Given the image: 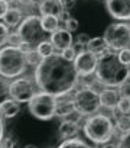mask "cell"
<instances>
[{
  "mask_svg": "<svg viewBox=\"0 0 130 148\" xmlns=\"http://www.w3.org/2000/svg\"><path fill=\"white\" fill-rule=\"evenodd\" d=\"M78 77L74 62L64 58L61 54H52L43 58L35 68V83L38 89L56 99L71 93L78 83Z\"/></svg>",
  "mask_w": 130,
  "mask_h": 148,
  "instance_id": "6da1fadb",
  "label": "cell"
},
{
  "mask_svg": "<svg viewBox=\"0 0 130 148\" xmlns=\"http://www.w3.org/2000/svg\"><path fill=\"white\" fill-rule=\"evenodd\" d=\"M95 77L97 82L106 87H121L130 80V67L120 61L118 54L107 51L98 57Z\"/></svg>",
  "mask_w": 130,
  "mask_h": 148,
  "instance_id": "7a4b0ae2",
  "label": "cell"
},
{
  "mask_svg": "<svg viewBox=\"0 0 130 148\" xmlns=\"http://www.w3.org/2000/svg\"><path fill=\"white\" fill-rule=\"evenodd\" d=\"M114 123L113 121L103 113H95L87 118V121L84 122L83 126V132L84 135L94 144L103 145L111 141L113 135H114Z\"/></svg>",
  "mask_w": 130,
  "mask_h": 148,
  "instance_id": "3957f363",
  "label": "cell"
},
{
  "mask_svg": "<svg viewBox=\"0 0 130 148\" xmlns=\"http://www.w3.org/2000/svg\"><path fill=\"white\" fill-rule=\"evenodd\" d=\"M28 68L26 54L20 48L6 45L0 48V76L3 79H18Z\"/></svg>",
  "mask_w": 130,
  "mask_h": 148,
  "instance_id": "277c9868",
  "label": "cell"
},
{
  "mask_svg": "<svg viewBox=\"0 0 130 148\" xmlns=\"http://www.w3.org/2000/svg\"><path fill=\"white\" fill-rule=\"evenodd\" d=\"M56 103L58 99L55 96L38 92L28 103V108L33 118L39 121H51L56 116Z\"/></svg>",
  "mask_w": 130,
  "mask_h": 148,
  "instance_id": "5b68a950",
  "label": "cell"
},
{
  "mask_svg": "<svg viewBox=\"0 0 130 148\" xmlns=\"http://www.w3.org/2000/svg\"><path fill=\"white\" fill-rule=\"evenodd\" d=\"M103 38L108 49L111 51H121L130 48V25L126 22L110 23L106 28Z\"/></svg>",
  "mask_w": 130,
  "mask_h": 148,
  "instance_id": "8992f818",
  "label": "cell"
},
{
  "mask_svg": "<svg viewBox=\"0 0 130 148\" xmlns=\"http://www.w3.org/2000/svg\"><path fill=\"white\" fill-rule=\"evenodd\" d=\"M74 108L75 110L81 115V116H91L95 115L98 112V109L101 108L100 105V93L95 92L91 87H84L80 89L72 99Z\"/></svg>",
  "mask_w": 130,
  "mask_h": 148,
  "instance_id": "52a82bcc",
  "label": "cell"
},
{
  "mask_svg": "<svg viewBox=\"0 0 130 148\" xmlns=\"http://www.w3.org/2000/svg\"><path fill=\"white\" fill-rule=\"evenodd\" d=\"M18 34L22 36L23 42H28L32 47H38L42 41L46 39V32L42 28L41 18L35 15H30L20 22L18 26Z\"/></svg>",
  "mask_w": 130,
  "mask_h": 148,
  "instance_id": "ba28073f",
  "label": "cell"
},
{
  "mask_svg": "<svg viewBox=\"0 0 130 148\" xmlns=\"http://www.w3.org/2000/svg\"><path fill=\"white\" fill-rule=\"evenodd\" d=\"M36 93L38 92H36L32 80L25 79V77H18L16 80H13L9 84L10 99H13L19 103H29Z\"/></svg>",
  "mask_w": 130,
  "mask_h": 148,
  "instance_id": "9c48e42d",
  "label": "cell"
},
{
  "mask_svg": "<svg viewBox=\"0 0 130 148\" xmlns=\"http://www.w3.org/2000/svg\"><path fill=\"white\" fill-rule=\"evenodd\" d=\"M98 64V55L90 52L88 49L80 51L74 60V67L81 77H88L95 73Z\"/></svg>",
  "mask_w": 130,
  "mask_h": 148,
  "instance_id": "30bf717a",
  "label": "cell"
},
{
  "mask_svg": "<svg viewBox=\"0 0 130 148\" xmlns=\"http://www.w3.org/2000/svg\"><path fill=\"white\" fill-rule=\"evenodd\" d=\"M107 12L117 21H130V0H104Z\"/></svg>",
  "mask_w": 130,
  "mask_h": 148,
  "instance_id": "8fae6325",
  "label": "cell"
},
{
  "mask_svg": "<svg viewBox=\"0 0 130 148\" xmlns=\"http://www.w3.org/2000/svg\"><path fill=\"white\" fill-rule=\"evenodd\" d=\"M49 41L52 42V45L55 47V49L64 51L65 48L72 47L74 38H72V34L70 31H67L65 28H59L53 34H51V39Z\"/></svg>",
  "mask_w": 130,
  "mask_h": 148,
  "instance_id": "7c38bea8",
  "label": "cell"
},
{
  "mask_svg": "<svg viewBox=\"0 0 130 148\" xmlns=\"http://www.w3.org/2000/svg\"><path fill=\"white\" fill-rule=\"evenodd\" d=\"M39 12L42 16H61L65 9L61 0H42L39 5Z\"/></svg>",
  "mask_w": 130,
  "mask_h": 148,
  "instance_id": "4fadbf2b",
  "label": "cell"
},
{
  "mask_svg": "<svg viewBox=\"0 0 130 148\" xmlns=\"http://www.w3.org/2000/svg\"><path fill=\"white\" fill-rule=\"evenodd\" d=\"M120 97H121V95H120L118 90L111 89V87L104 89L100 93V105L106 109H110V110L117 109V103H118Z\"/></svg>",
  "mask_w": 130,
  "mask_h": 148,
  "instance_id": "5bb4252c",
  "label": "cell"
},
{
  "mask_svg": "<svg viewBox=\"0 0 130 148\" xmlns=\"http://www.w3.org/2000/svg\"><path fill=\"white\" fill-rule=\"evenodd\" d=\"M58 134L59 136L65 141V139H71V138H77V135L80 134V125L77 121L72 119H65L59 123L58 128Z\"/></svg>",
  "mask_w": 130,
  "mask_h": 148,
  "instance_id": "9a60e30c",
  "label": "cell"
},
{
  "mask_svg": "<svg viewBox=\"0 0 130 148\" xmlns=\"http://www.w3.org/2000/svg\"><path fill=\"white\" fill-rule=\"evenodd\" d=\"M20 109H22L20 103L9 97L7 100H5L2 105H0V115H2L3 118H6V119H12V118L19 115Z\"/></svg>",
  "mask_w": 130,
  "mask_h": 148,
  "instance_id": "2e32d148",
  "label": "cell"
},
{
  "mask_svg": "<svg viewBox=\"0 0 130 148\" xmlns=\"http://www.w3.org/2000/svg\"><path fill=\"white\" fill-rule=\"evenodd\" d=\"M87 49H88L90 52H93V54H95V55L100 57V55H103V54L107 52L108 47H107V44H106V41H104L103 36H95V38H91V39L88 41Z\"/></svg>",
  "mask_w": 130,
  "mask_h": 148,
  "instance_id": "e0dca14e",
  "label": "cell"
},
{
  "mask_svg": "<svg viewBox=\"0 0 130 148\" xmlns=\"http://www.w3.org/2000/svg\"><path fill=\"white\" fill-rule=\"evenodd\" d=\"M22 22V12L18 8H9L6 16L3 18V23L9 28H16Z\"/></svg>",
  "mask_w": 130,
  "mask_h": 148,
  "instance_id": "ac0fdd59",
  "label": "cell"
},
{
  "mask_svg": "<svg viewBox=\"0 0 130 148\" xmlns=\"http://www.w3.org/2000/svg\"><path fill=\"white\" fill-rule=\"evenodd\" d=\"M77 110L74 108V103L72 102H68V100H64L62 97L58 99V103H56V116H62V118H70L71 115H74Z\"/></svg>",
  "mask_w": 130,
  "mask_h": 148,
  "instance_id": "d6986e66",
  "label": "cell"
},
{
  "mask_svg": "<svg viewBox=\"0 0 130 148\" xmlns=\"http://www.w3.org/2000/svg\"><path fill=\"white\" fill-rule=\"evenodd\" d=\"M42 28L46 34H53L56 29H59V18L58 16H41Z\"/></svg>",
  "mask_w": 130,
  "mask_h": 148,
  "instance_id": "ffe728a7",
  "label": "cell"
},
{
  "mask_svg": "<svg viewBox=\"0 0 130 148\" xmlns=\"http://www.w3.org/2000/svg\"><path fill=\"white\" fill-rule=\"evenodd\" d=\"M36 52H38L39 57L43 60V58H48V57H51L52 54H55V47L52 45L51 41L45 39V41H42V42L36 47Z\"/></svg>",
  "mask_w": 130,
  "mask_h": 148,
  "instance_id": "44dd1931",
  "label": "cell"
},
{
  "mask_svg": "<svg viewBox=\"0 0 130 148\" xmlns=\"http://www.w3.org/2000/svg\"><path fill=\"white\" fill-rule=\"evenodd\" d=\"M56 148H91L84 139L80 138H71V139H65L62 141Z\"/></svg>",
  "mask_w": 130,
  "mask_h": 148,
  "instance_id": "7402d4cb",
  "label": "cell"
},
{
  "mask_svg": "<svg viewBox=\"0 0 130 148\" xmlns=\"http://www.w3.org/2000/svg\"><path fill=\"white\" fill-rule=\"evenodd\" d=\"M116 128H118L123 134L130 131V115H121L116 119Z\"/></svg>",
  "mask_w": 130,
  "mask_h": 148,
  "instance_id": "603a6c76",
  "label": "cell"
},
{
  "mask_svg": "<svg viewBox=\"0 0 130 148\" xmlns=\"http://www.w3.org/2000/svg\"><path fill=\"white\" fill-rule=\"evenodd\" d=\"M117 110L121 115H130V97L121 96L118 103H117Z\"/></svg>",
  "mask_w": 130,
  "mask_h": 148,
  "instance_id": "cb8c5ba5",
  "label": "cell"
},
{
  "mask_svg": "<svg viewBox=\"0 0 130 148\" xmlns=\"http://www.w3.org/2000/svg\"><path fill=\"white\" fill-rule=\"evenodd\" d=\"M10 97L9 95V83L0 76V105H2L5 100H7Z\"/></svg>",
  "mask_w": 130,
  "mask_h": 148,
  "instance_id": "d4e9b609",
  "label": "cell"
},
{
  "mask_svg": "<svg viewBox=\"0 0 130 148\" xmlns=\"http://www.w3.org/2000/svg\"><path fill=\"white\" fill-rule=\"evenodd\" d=\"M9 35H10V32H9V26H6L3 22H0V48H3V47L7 44V41H9Z\"/></svg>",
  "mask_w": 130,
  "mask_h": 148,
  "instance_id": "484cf974",
  "label": "cell"
},
{
  "mask_svg": "<svg viewBox=\"0 0 130 148\" xmlns=\"http://www.w3.org/2000/svg\"><path fill=\"white\" fill-rule=\"evenodd\" d=\"M78 28H80V22H78L75 18H70V16H68L67 19H65V29L70 31L71 34L77 32Z\"/></svg>",
  "mask_w": 130,
  "mask_h": 148,
  "instance_id": "4316f807",
  "label": "cell"
},
{
  "mask_svg": "<svg viewBox=\"0 0 130 148\" xmlns=\"http://www.w3.org/2000/svg\"><path fill=\"white\" fill-rule=\"evenodd\" d=\"M22 44H23V39H22V36H20L18 32H13V34H10V35H9L7 45L15 47V48H20V47H22Z\"/></svg>",
  "mask_w": 130,
  "mask_h": 148,
  "instance_id": "83f0119b",
  "label": "cell"
},
{
  "mask_svg": "<svg viewBox=\"0 0 130 148\" xmlns=\"http://www.w3.org/2000/svg\"><path fill=\"white\" fill-rule=\"evenodd\" d=\"M77 54H78V52L75 51V48H74V47L65 48L64 51H61V55H62L64 58H67V60H70V61H72V62H74V60H75Z\"/></svg>",
  "mask_w": 130,
  "mask_h": 148,
  "instance_id": "f1b7e54d",
  "label": "cell"
},
{
  "mask_svg": "<svg viewBox=\"0 0 130 148\" xmlns=\"http://www.w3.org/2000/svg\"><path fill=\"white\" fill-rule=\"evenodd\" d=\"M26 60H28V65L29 64H35V65H38L41 61H42V58L39 57V54L36 52V49H33L32 52H29V54H26Z\"/></svg>",
  "mask_w": 130,
  "mask_h": 148,
  "instance_id": "f546056e",
  "label": "cell"
},
{
  "mask_svg": "<svg viewBox=\"0 0 130 148\" xmlns=\"http://www.w3.org/2000/svg\"><path fill=\"white\" fill-rule=\"evenodd\" d=\"M118 58L123 64L129 65L130 67V48H126V49H121L118 51Z\"/></svg>",
  "mask_w": 130,
  "mask_h": 148,
  "instance_id": "4dcf8cb0",
  "label": "cell"
},
{
  "mask_svg": "<svg viewBox=\"0 0 130 148\" xmlns=\"http://www.w3.org/2000/svg\"><path fill=\"white\" fill-rule=\"evenodd\" d=\"M118 148H130V131L123 134V136L118 142Z\"/></svg>",
  "mask_w": 130,
  "mask_h": 148,
  "instance_id": "1f68e13d",
  "label": "cell"
},
{
  "mask_svg": "<svg viewBox=\"0 0 130 148\" xmlns=\"http://www.w3.org/2000/svg\"><path fill=\"white\" fill-rule=\"evenodd\" d=\"M9 10V3L5 0H0V19H3Z\"/></svg>",
  "mask_w": 130,
  "mask_h": 148,
  "instance_id": "d6a6232c",
  "label": "cell"
},
{
  "mask_svg": "<svg viewBox=\"0 0 130 148\" xmlns=\"http://www.w3.org/2000/svg\"><path fill=\"white\" fill-rule=\"evenodd\" d=\"M90 39H91V38H88L87 34H80L78 38H77V44H78V45H83V47H87V44H88Z\"/></svg>",
  "mask_w": 130,
  "mask_h": 148,
  "instance_id": "836d02e7",
  "label": "cell"
},
{
  "mask_svg": "<svg viewBox=\"0 0 130 148\" xmlns=\"http://www.w3.org/2000/svg\"><path fill=\"white\" fill-rule=\"evenodd\" d=\"M120 95H121V96H127V97H130V80L126 82V83L120 87Z\"/></svg>",
  "mask_w": 130,
  "mask_h": 148,
  "instance_id": "e575fe53",
  "label": "cell"
},
{
  "mask_svg": "<svg viewBox=\"0 0 130 148\" xmlns=\"http://www.w3.org/2000/svg\"><path fill=\"white\" fill-rule=\"evenodd\" d=\"M62 2V6H64V9H71V8H74V5H75V2L77 0H61Z\"/></svg>",
  "mask_w": 130,
  "mask_h": 148,
  "instance_id": "d590c367",
  "label": "cell"
},
{
  "mask_svg": "<svg viewBox=\"0 0 130 148\" xmlns=\"http://www.w3.org/2000/svg\"><path fill=\"white\" fill-rule=\"evenodd\" d=\"M5 138V122H3V116L0 115V144H2Z\"/></svg>",
  "mask_w": 130,
  "mask_h": 148,
  "instance_id": "8d00e7d4",
  "label": "cell"
},
{
  "mask_svg": "<svg viewBox=\"0 0 130 148\" xmlns=\"http://www.w3.org/2000/svg\"><path fill=\"white\" fill-rule=\"evenodd\" d=\"M101 148H118V144H113V142H107V144H103Z\"/></svg>",
  "mask_w": 130,
  "mask_h": 148,
  "instance_id": "74e56055",
  "label": "cell"
},
{
  "mask_svg": "<svg viewBox=\"0 0 130 148\" xmlns=\"http://www.w3.org/2000/svg\"><path fill=\"white\" fill-rule=\"evenodd\" d=\"M5 2H7V3L10 5V3H13V2H16V0H5Z\"/></svg>",
  "mask_w": 130,
  "mask_h": 148,
  "instance_id": "f35d334b",
  "label": "cell"
},
{
  "mask_svg": "<svg viewBox=\"0 0 130 148\" xmlns=\"http://www.w3.org/2000/svg\"><path fill=\"white\" fill-rule=\"evenodd\" d=\"M26 148H36V147H33V145H28Z\"/></svg>",
  "mask_w": 130,
  "mask_h": 148,
  "instance_id": "ab89813d",
  "label": "cell"
},
{
  "mask_svg": "<svg viewBox=\"0 0 130 148\" xmlns=\"http://www.w3.org/2000/svg\"><path fill=\"white\" fill-rule=\"evenodd\" d=\"M0 148H5V147H3V145H2V144H0Z\"/></svg>",
  "mask_w": 130,
  "mask_h": 148,
  "instance_id": "60d3db41",
  "label": "cell"
}]
</instances>
